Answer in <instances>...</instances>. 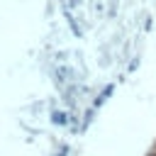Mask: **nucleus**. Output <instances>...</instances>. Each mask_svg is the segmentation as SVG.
<instances>
[]
</instances>
